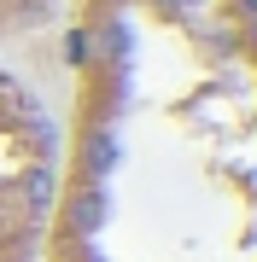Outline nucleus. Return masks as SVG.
Segmentation results:
<instances>
[{"label": "nucleus", "instance_id": "f257e3e1", "mask_svg": "<svg viewBox=\"0 0 257 262\" xmlns=\"http://www.w3.org/2000/svg\"><path fill=\"white\" fill-rule=\"evenodd\" d=\"M41 262H257L246 0H70V99Z\"/></svg>", "mask_w": 257, "mask_h": 262}, {"label": "nucleus", "instance_id": "f03ea898", "mask_svg": "<svg viewBox=\"0 0 257 262\" xmlns=\"http://www.w3.org/2000/svg\"><path fill=\"white\" fill-rule=\"evenodd\" d=\"M58 198V111L0 53V262H41Z\"/></svg>", "mask_w": 257, "mask_h": 262}, {"label": "nucleus", "instance_id": "7ed1b4c3", "mask_svg": "<svg viewBox=\"0 0 257 262\" xmlns=\"http://www.w3.org/2000/svg\"><path fill=\"white\" fill-rule=\"evenodd\" d=\"M246 6H251V12H257V0H246Z\"/></svg>", "mask_w": 257, "mask_h": 262}]
</instances>
